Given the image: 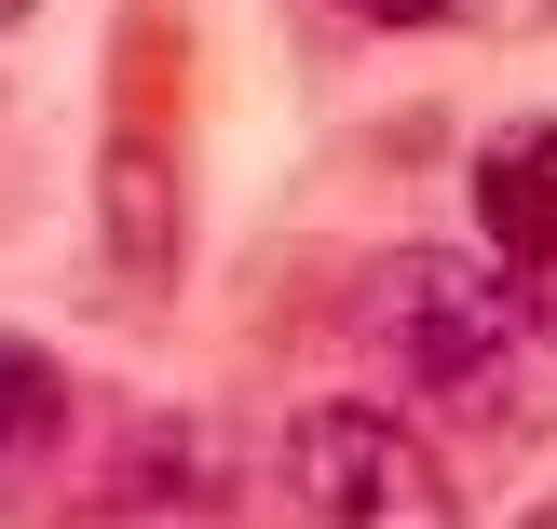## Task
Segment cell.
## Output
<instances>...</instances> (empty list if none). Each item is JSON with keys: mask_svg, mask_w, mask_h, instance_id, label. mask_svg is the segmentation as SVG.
<instances>
[{"mask_svg": "<svg viewBox=\"0 0 557 529\" xmlns=\"http://www.w3.org/2000/svg\"><path fill=\"white\" fill-rule=\"evenodd\" d=\"M517 529H557V503H544V516H517Z\"/></svg>", "mask_w": 557, "mask_h": 529, "instance_id": "6", "label": "cell"}, {"mask_svg": "<svg viewBox=\"0 0 557 529\" xmlns=\"http://www.w3.org/2000/svg\"><path fill=\"white\" fill-rule=\"evenodd\" d=\"M0 27H27V0H0Z\"/></svg>", "mask_w": 557, "mask_h": 529, "instance_id": "5", "label": "cell"}, {"mask_svg": "<svg viewBox=\"0 0 557 529\" xmlns=\"http://www.w3.org/2000/svg\"><path fill=\"white\" fill-rule=\"evenodd\" d=\"M354 326H368V353L408 380V394H435L449 421H490V434L557 421V326H544L531 272H504V259L408 244V259L368 272Z\"/></svg>", "mask_w": 557, "mask_h": 529, "instance_id": "1", "label": "cell"}, {"mask_svg": "<svg viewBox=\"0 0 557 529\" xmlns=\"http://www.w3.org/2000/svg\"><path fill=\"white\" fill-rule=\"evenodd\" d=\"M476 231H490V259L504 272H557V123H504L476 150Z\"/></svg>", "mask_w": 557, "mask_h": 529, "instance_id": "3", "label": "cell"}, {"mask_svg": "<svg viewBox=\"0 0 557 529\" xmlns=\"http://www.w3.org/2000/svg\"><path fill=\"white\" fill-rule=\"evenodd\" d=\"M286 489L313 503V529H462V489L435 462V434L381 394H326L286 421Z\"/></svg>", "mask_w": 557, "mask_h": 529, "instance_id": "2", "label": "cell"}, {"mask_svg": "<svg viewBox=\"0 0 557 529\" xmlns=\"http://www.w3.org/2000/svg\"><path fill=\"white\" fill-rule=\"evenodd\" d=\"M54 434H69V367H54L41 340H0V489L41 476Z\"/></svg>", "mask_w": 557, "mask_h": 529, "instance_id": "4", "label": "cell"}]
</instances>
